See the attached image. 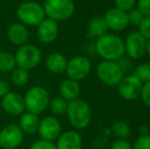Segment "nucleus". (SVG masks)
Instances as JSON below:
<instances>
[{"label":"nucleus","instance_id":"nucleus-27","mask_svg":"<svg viewBox=\"0 0 150 149\" xmlns=\"http://www.w3.org/2000/svg\"><path fill=\"white\" fill-rule=\"evenodd\" d=\"M128 13V20H129V25L130 26H134V27H137L141 24L142 20L144 18V16L140 12V10L137 9L136 7L131 9L130 11L127 12Z\"/></svg>","mask_w":150,"mask_h":149},{"label":"nucleus","instance_id":"nucleus-28","mask_svg":"<svg viewBox=\"0 0 150 149\" xmlns=\"http://www.w3.org/2000/svg\"><path fill=\"white\" fill-rule=\"evenodd\" d=\"M133 149H150V135H140L132 144Z\"/></svg>","mask_w":150,"mask_h":149},{"label":"nucleus","instance_id":"nucleus-9","mask_svg":"<svg viewBox=\"0 0 150 149\" xmlns=\"http://www.w3.org/2000/svg\"><path fill=\"white\" fill-rule=\"evenodd\" d=\"M92 64L88 57L83 55H77L67 60L65 72L69 79L75 81H82L90 75Z\"/></svg>","mask_w":150,"mask_h":149},{"label":"nucleus","instance_id":"nucleus-24","mask_svg":"<svg viewBox=\"0 0 150 149\" xmlns=\"http://www.w3.org/2000/svg\"><path fill=\"white\" fill-rule=\"evenodd\" d=\"M67 103L69 102L62 97H54L50 100L49 102V107L50 110L53 114L55 115H61L65 113L67 108Z\"/></svg>","mask_w":150,"mask_h":149},{"label":"nucleus","instance_id":"nucleus-8","mask_svg":"<svg viewBox=\"0 0 150 149\" xmlns=\"http://www.w3.org/2000/svg\"><path fill=\"white\" fill-rule=\"evenodd\" d=\"M147 41L138 31H133L124 40L125 54L132 60L141 59L146 54Z\"/></svg>","mask_w":150,"mask_h":149},{"label":"nucleus","instance_id":"nucleus-4","mask_svg":"<svg viewBox=\"0 0 150 149\" xmlns=\"http://www.w3.org/2000/svg\"><path fill=\"white\" fill-rule=\"evenodd\" d=\"M42 6L46 16L55 22L69 20L75 12L73 0H44Z\"/></svg>","mask_w":150,"mask_h":149},{"label":"nucleus","instance_id":"nucleus-29","mask_svg":"<svg viewBox=\"0 0 150 149\" xmlns=\"http://www.w3.org/2000/svg\"><path fill=\"white\" fill-rule=\"evenodd\" d=\"M117 62L119 64V66H120V68H122V73L125 75L132 74V70H133L132 59L130 57H128L126 54L124 56H122L119 60H117Z\"/></svg>","mask_w":150,"mask_h":149},{"label":"nucleus","instance_id":"nucleus-23","mask_svg":"<svg viewBox=\"0 0 150 149\" xmlns=\"http://www.w3.org/2000/svg\"><path fill=\"white\" fill-rule=\"evenodd\" d=\"M112 133L117 139H128L131 135V127L126 121H115L112 125Z\"/></svg>","mask_w":150,"mask_h":149},{"label":"nucleus","instance_id":"nucleus-17","mask_svg":"<svg viewBox=\"0 0 150 149\" xmlns=\"http://www.w3.org/2000/svg\"><path fill=\"white\" fill-rule=\"evenodd\" d=\"M7 37L8 40L11 42L13 45L22 46L27 44L29 39V32L28 29L22 23H13L11 26H9L7 30Z\"/></svg>","mask_w":150,"mask_h":149},{"label":"nucleus","instance_id":"nucleus-22","mask_svg":"<svg viewBox=\"0 0 150 149\" xmlns=\"http://www.w3.org/2000/svg\"><path fill=\"white\" fill-rule=\"evenodd\" d=\"M16 68L14 55L6 51H0V73H9Z\"/></svg>","mask_w":150,"mask_h":149},{"label":"nucleus","instance_id":"nucleus-18","mask_svg":"<svg viewBox=\"0 0 150 149\" xmlns=\"http://www.w3.org/2000/svg\"><path fill=\"white\" fill-rule=\"evenodd\" d=\"M81 87L78 81H75L73 79H65L64 81L61 82L59 86V93L60 97L65 99L67 102L71 101L74 99H77L79 97Z\"/></svg>","mask_w":150,"mask_h":149},{"label":"nucleus","instance_id":"nucleus-31","mask_svg":"<svg viewBox=\"0 0 150 149\" xmlns=\"http://www.w3.org/2000/svg\"><path fill=\"white\" fill-rule=\"evenodd\" d=\"M138 31L145 39L150 40V16H144L141 24L138 26Z\"/></svg>","mask_w":150,"mask_h":149},{"label":"nucleus","instance_id":"nucleus-38","mask_svg":"<svg viewBox=\"0 0 150 149\" xmlns=\"http://www.w3.org/2000/svg\"><path fill=\"white\" fill-rule=\"evenodd\" d=\"M146 53L150 56V40L147 41V51H146Z\"/></svg>","mask_w":150,"mask_h":149},{"label":"nucleus","instance_id":"nucleus-2","mask_svg":"<svg viewBox=\"0 0 150 149\" xmlns=\"http://www.w3.org/2000/svg\"><path fill=\"white\" fill-rule=\"evenodd\" d=\"M65 113L71 125L77 130L86 129L92 119V112L89 104L80 98L74 99L67 103Z\"/></svg>","mask_w":150,"mask_h":149},{"label":"nucleus","instance_id":"nucleus-12","mask_svg":"<svg viewBox=\"0 0 150 149\" xmlns=\"http://www.w3.org/2000/svg\"><path fill=\"white\" fill-rule=\"evenodd\" d=\"M38 133L41 139L53 142L61 134V126L59 121L54 117H43L42 119H40Z\"/></svg>","mask_w":150,"mask_h":149},{"label":"nucleus","instance_id":"nucleus-16","mask_svg":"<svg viewBox=\"0 0 150 149\" xmlns=\"http://www.w3.org/2000/svg\"><path fill=\"white\" fill-rule=\"evenodd\" d=\"M56 149H82V136L76 131H67L56 139Z\"/></svg>","mask_w":150,"mask_h":149},{"label":"nucleus","instance_id":"nucleus-13","mask_svg":"<svg viewBox=\"0 0 150 149\" xmlns=\"http://www.w3.org/2000/svg\"><path fill=\"white\" fill-rule=\"evenodd\" d=\"M103 16H104L107 27H108V30L112 31V32H122L130 26L128 13L117 7L108 9Z\"/></svg>","mask_w":150,"mask_h":149},{"label":"nucleus","instance_id":"nucleus-1","mask_svg":"<svg viewBox=\"0 0 150 149\" xmlns=\"http://www.w3.org/2000/svg\"><path fill=\"white\" fill-rule=\"evenodd\" d=\"M95 52L102 58V60L117 61L125 55L124 39L117 34L103 35L96 39L94 44Z\"/></svg>","mask_w":150,"mask_h":149},{"label":"nucleus","instance_id":"nucleus-21","mask_svg":"<svg viewBox=\"0 0 150 149\" xmlns=\"http://www.w3.org/2000/svg\"><path fill=\"white\" fill-rule=\"evenodd\" d=\"M45 64L46 68L49 72H51L52 74L59 75L65 72L67 60L63 54L58 53V52H53L47 56Z\"/></svg>","mask_w":150,"mask_h":149},{"label":"nucleus","instance_id":"nucleus-19","mask_svg":"<svg viewBox=\"0 0 150 149\" xmlns=\"http://www.w3.org/2000/svg\"><path fill=\"white\" fill-rule=\"evenodd\" d=\"M108 27L103 16H95L88 23V37L98 39L108 33Z\"/></svg>","mask_w":150,"mask_h":149},{"label":"nucleus","instance_id":"nucleus-10","mask_svg":"<svg viewBox=\"0 0 150 149\" xmlns=\"http://www.w3.org/2000/svg\"><path fill=\"white\" fill-rule=\"evenodd\" d=\"M142 86V82L134 73H132V74L125 75L117 87L120 97L128 101H133L140 97Z\"/></svg>","mask_w":150,"mask_h":149},{"label":"nucleus","instance_id":"nucleus-3","mask_svg":"<svg viewBox=\"0 0 150 149\" xmlns=\"http://www.w3.org/2000/svg\"><path fill=\"white\" fill-rule=\"evenodd\" d=\"M24 101L27 112L39 115L49 106L50 96L45 88L34 86L26 92Z\"/></svg>","mask_w":150,"mask_h":149},{"label":"nucleus","instance_id":"nucleus-6","mask_svg":"<svg viewBox=\"0 0 150 149\" xmlns=\"http://www.w3.org/2000/svg\"><path fill=\"white\" fill-rule=\"evenodd\" d=\"M97 78L101 83L109 87H115L122 81L125 74L117 61L102 60L96 68Z\"/></svg>","mask_w":150,"mask_h":149},{"label":"nucleus","instance_id":"nucleus-25","mask_svg":"<svg viewBox=\"0 0 150 149\" xmlns=\"http://www.w3.org/2000/svg\"><path fill=\"white\" fill-rule=\"evenodd\" d=\"M11 81L16 86H24L29 81V73L22 68H16L11 71Z\"/></svg>","mask_w":150,"mask_h":149},{"label":"nucleus","instance_id":"nucleus-30","mask_svg":"<svg viewBox=\"0 0 150 149\" xmlns=\"http://www.w3.org/2000/svg\"><path fill=\"white\" fill-rule=\"evenodd\" d=\"M136 3L137 0H115V7L128 12L136 7Z\"/></svg>","mask_w":150,"mask_h":149},{"label":"nucleus","instance_id":"nucleus-14","mask_svg":"<svg viewBox=\"0 0 150 149\" xmlns=\"http://www.w3.org/2000/svg\"><path fill=\"white\" fill-rule=\"evenodd\" d=\"M57 22L51 18H45L37 26V37L43 44H50L56 40L58 36Z\"/></svg>","mask_w":150,"mask_h":149},{"label":"nucleus","instance_id":"nucleus-37","mask_svg":"<svg viewBox=\"0 0 150 149\" xmlns=\"http://www.w3.org/2000/svg\"><path fill=\"white\" fill-rule=\"evenodd\" d=\"M148 132H149V129L146 126H142V127L140 128V135H146V134H148Z\"/></svg>","mask_w":150,"mask_h":149},{"label":"nucleus","instance_id":"nucleus-15","mask_svg":"<svg viewBox=\"0 0 150 149\" xmlns=\"http://www.w3.org/2000/svg\"><path fill=\"white\" fill-rule=\"evenodd\" d=\"M1 106L4 112L10 115H20L26 109L24 98L14 92H9L2 97Z\"/></svg>","mask_w":150,"mask_h":149},{"label":"nucleus","instance_id":"nucleus-36","mask_svg":"<svg viewBox=\"0 0 150 149\" xmlns=\"http://www.w3.org/2000/svg\"><path fill=\"white\" fill-rule=\"evenodd\" d=\"M9 85L4 80H0V98L4 97L7 93H9Z\"/></svg>","mask_w":150,"mask_h":149},{"label":"nucleus","instance_id":"nucleus-26","mask_svg":"<svg viewBox=\"0 0 150 149\" xmlns=\"http://www.w3.org/2000/svg\"><path fill=\"white\" fill-rule=\"evenodd\" d=\"M134 74L139 78L142 83L150 82V61H145L138 64L135 68Z\"/></svg>","mask_w":150,"mask_h":149},{"label":"nucleus","instance_id":"nucleus-35","mask_svg":"<svg viewBox=\"0 0 150 149\" xmlns=\"http://www.w3.org/2000/svg\"><path fill=\"white\" fill-rule=\"evenodd\" d=\"M110 149H133V147L127 139H117L111 144Z\"/></svg>","mask_w":150,"mask_h":149},{"label":"nucleus","instance_id":"nucleus-20","mask_svg":"<svg viewBox=\"0 0 150 149\" xmlns=\"http://www.w3.org/2000/svg\"><path fill=\"white\" fill-rule=\"evenodd\" d=\"M39 123L40 119L38 117V114H35V113L30 112H24L21 114L18 127L21 128V130H22L24 134L32 135V134H35L36 132H38Z\"/></svg>","mask_w":150,"mask_h":149},{"label":"nucleus","instance_id":"nucleus-34","mask_svg":"<svg viewBox=\"0 0 150 149\" xmlns=\"http://www.w3.org/2000/svg\"><path fill=\"white\" fill-rule=\"evenodd\" d=\"M136 8L144 16H150V0H137Z\"/></svg>","mask_w":150,"mask_h":149},{"label":"nucleus","instance_id":"nucleus-33","mask_svg":"<svg viewBox=\"0 0 150 149\" xmlns=\"http://www.w3.org/2000/svg\"><path fill=\"white\" fill-rule=\"evenodd\" d=\"M30 149H56V146L52 141L41 139L34 142V144H32Z\"/></svg>","mask_w":150,"mask_h":149},{"label":"nucleus","instance_id":"nucleus-32","mask_svg":"<svg viewBox=\"0 0 150 149\" xmlns=\"http://www.w3.org/2000/svg\"><path fill=\"white\" fill-rule=\"evenodd\" d=\"M140 98L147 107H150V82L143 83L140 93Z\"/></svg>","mask_w":150,"mask_h":149},{"label":"nucleus","instance_id":"nucleus-5","mask_svg":"<svg viewBox=\"0 0 150 149\" xmlns=\"http://www.w3.org/2000/svg\"><path fill=\"white\" fill-rule=\"evenodd\" d=\"M18 20L25 26H38L46 18L43 6L36 1H26L20 4L16 10Z\"/></svg>","mask_w":150,"mask_h":149},{"label":"nucleus","instance_id":"nucleus-7","mask_svg":"<svg viewBox=\"0 0 150 149\" xmlns=\"http://www.w3.org/2000/svg\"><path fill=\"white\" fill-rule=\"evenodd\" d=\"M41 57L42 54L40 49L32 44H25L20 46L14 55L16 66L27 71L36 68L41 61Z\"/></svg>","mask_w":150,"mask_h":149},{"label":"nucleus","instance_id":"nucleus-39","mask_svg":"<svg viewBox=\"0 0 150 149\" xmlns=\"http://www.w3.org/2000/svg\"><path fill=\"white\" fill-rule=\"evenodd\" d=\"M0 148H1V144H0Z\"/></svg>","mask_w":150,"mask_h":149},{"label":"nucleus","instance_id":"nucleus-11","mask_svg":"<svg viewBox=\"0 0 150 149\" xmlns=\"http://www.w3.org/2000/svg\"><path fill=\"white\" fill-rule=\"evenodd\" d=\"M24 140V133L18 125L11 124L6 126L0 132V144L4 149H16Z\"/></svg>","mask_w":150,"mask_h":149}]
</instances>
